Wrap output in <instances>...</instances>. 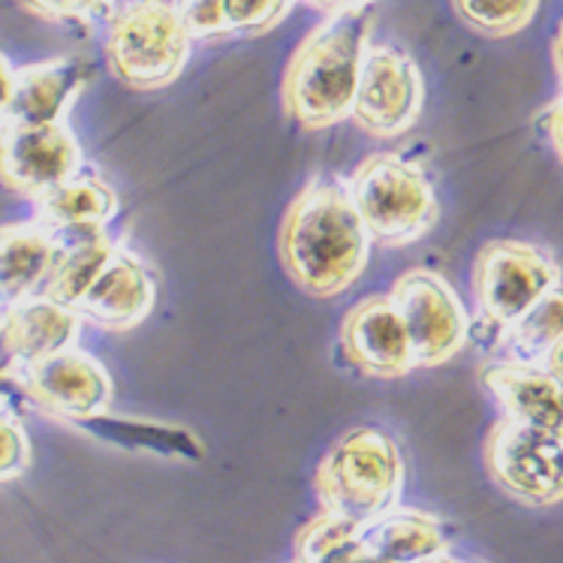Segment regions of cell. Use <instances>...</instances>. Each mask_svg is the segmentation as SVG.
Here are the masks:
<instances>
[{"label": "cell", "instance_id": "9c48e42d", "mask_svg": "<svg viewBox=\"0 0 563 563\" xmlns=\"http://www.w3.org/2000/svg\"><path fill=\"white\" fill-rule=\"evenodd\" d=\"M426 109V79L422 69L404 48L371 40L358 91L353 100V124L368 136H404Z\"/></svg>", "mask_w": 563, "mask_h": 563}, {"label": "cell", "instance_id": "d6a6232c", "mask_svg": "<svg viewBox=\"0 0 563 563\" xmlns=\"http://www.w3.org/2000/svg\"><path fill=\"white\" fill-rule=\"evenodd\" d=\"M422 563H467V561H459V558H452V554H438V558H431V561H422Z\"/></svg>", "mask_w": 563, "mask_h": 563}, {"label": "cell", "instance_id": "4316f807", "mask_svg": "<svg viewBox=\"0 0 563 563\" xmlns=\"http://www.w3.org/2000/svg\"><path fill=\"white\" fill-rule=\"evenodd\" d=\"M537 124H540L542 136L549 139V145H552L554 157L563 163V91L558 100L545 106L537 118Z\"/></svg>", "mask_w": 563, "mask_h": 563}, {"label": "cell", "instance_id": "f1b7e54d", "mask_svg": "<svg viewBox=\"0 0 563 563\" xmlns=\"http://www.w3.org/2000/svg\"><path fill=\"white\" fill-rule=\"evenodd\" d=\"M301 3H308L313 10H322L325 15H334V12H346V10H365L371 7L374 0H301Z\"/></svg>", "mask_w": 563, "mask_h": 563}, {"label": "cell", "instance_id": "9a60e30c", "mask_svg": "<svg viewBox=\"0 0 563 563\" xmlns=\"http://www.w3.org/2000/svg\"><path fill=\"white\" fill-rule=\"evenodd\" d=\"M157 301V284L136 253L118 247L103 275L81 296L76 313L106 332H130L145 320Z\"/></svg>", "mask_w": 563, "mask_h": 563}, {"label": "cell", "instance_id": "7c38bea8", "mask_svg": "<svg viewBox=\"0 0 563 563\" xmlns=\"http://www.w3.org/2000/svg\"><path fill=\"white\" fill-rule=\"evenodd\" d=\"M341 350L365 377L398 379L416 368L410 334L389 292L353 305L341 325Z\"/></svg>", "mask_w": 563, "mask_h": 563}, {"label": "cell", "instance_id": "44dd1931", "mask_svg": "<svg viewBox=\"0 0 563 563\" xmlns=\"http://www.w3.org/2000/svg\"><path fill=\"white\" fill-rule=\"evenodd\" d=\"M296 552L299 563H386L362 540V528L325 512L301 528Z\"/></svg>", "mask_w": 563, "mask_h": 563}, {"label": "cell", "instance_id": "ba28073f", "mask_svg": "<svg viewBox=\"0 0 563 563\" xmlns=\"http://www.w3.org/2000/svg\"><path fill=\"white\" fill-rule=\"evenodd\" d=\"M485 471L495 485L525 506L563 500V440L537 428L497 419L485 438Z\"/></svg>", "mask_w": 563, "mask_h": 563}, {"label": "cell", "instance_id": "d6986e66", "mask_svg": "<svg viewBox=\"0 0 563 563\" xmlns=\"http://www.w3.org/2000/svg\"><path fill=\"white\" fill-rule=\"evenodd\" d=\"M362 540L386 563H422L446 554V525L431 512L395 506L386 516L362 528Z\"/></svg>", "mask_w": 563, "mask_h": 563}, {"label": "cell", "instance_id": "5b68a950", "mask_svg": "<svg viewBox=\"0 0 563 563\" xmlns=\"http://www.w3.org/2000/svg\"><path fill=\"white\" fill-rule=\"evenodd\" d=\"M190 43L178 3L130 0L109 15L106 64L124 88L161 91L185 73Z\"/></svg>", "mask_w": 563, "mask_h": 563}, {"label": "cell", "instance_id": "5bb4252c", "mask_svg": "<svg viewBox=\"0 0 563 563\" xmlns=\"http://www.w3.org/2000/svg\"><path fill=\"white\" fill-rule=\"evenodd\" d=\"M479 379L504 410V419L563 440V383L542 365L500 358L488 362Z\"/></svg>", "mask_w": 563, "mask_h": 563}, {"label": "cell", "instance_id": "4dcf8cb0", "mask_svg": "<svg viewBox=\"0 0 563 563\" xmlns=\"http://www.w3.org/2000/svg\"><path fill=\"white\" fill-rule=\"evenodd\" d=\"M540 365L549 371L554 379H561L563 383V338L552 346V350H549V353H545V356H542Z\"/></svg>", "mask_w": 563, "mask_h": 563}, {"label": "cell", "instance_id": "83f0119b", "mask_svg": "<svg viewBox=\"0 0 563 563\" xmlns=\"http://www.w3.org/2000/svg\"><path fill=\"white\" fill-rule=\"evenodd\" d=\"M12 88H15V67H12L10 58L0 52V121L10 112Z\"/></svg>", "mask_w": 563, "mask_h": 563}, {"label": "cell", "instance_id": "ffe728a7", "mask_svg": "<svg viewBox=\"0 0 563 563\" xmlns=\"http://www.w3.org/2000/svg\"><path fill=\"white\" fill-rule=\"evenodd\" d=\"M60 256L52 275L40 289V296L58 301L64 308H73L81 301V296L91 289L97 277L103 275L109 260L118 253V244L106 232H91V235H76V239H60Z\"/></svg>", "mask_w": 563, "mask_h": 563}, {"label": "cell", "instance_id": "e0dca14e", "mask_svg": "<svg viewBox=\"0 0 563 563\" xmlns=\"http://www.w3.org/2000/svg\"><path fill=\"white\" fill-rule=\"evenodd\" d=\"M58 235L43 223H10L0 227V305L40 296L60 256Z\"/></svg>", "mask_w": 563, "mask_h": 563}, {"label": "cell", "instance_id": "7402d4cb", "mask_svg": "<svg viewBox=\"0 0 563 563\" xmlns=\"http://www.w3.org/2000/svg\"><path fill=\"white\" fill-rule=\"evenodd\" d=\"M563 338V284L549 289L521 320L504 334V344L509 350L506 358L540 365L542 356Z\"/></svg>", "mask_w": 563, "mask_h": 563}, {"label": "cell", "instance_id": "30bf717a", "mask_svg": "<svg viewBox=\"0 0 563 563\" xmlns=\"http://www.w3.org/2000/svg\"><path fill=\"white\" fill-rule=\"evenodd\" d=\"M85 166L76 133L64 124L0 121V185L24 199H43Z\"/></svg>", "mask_w": 563, "mask_h": 563}, {"label": "cell", "instance_id": "603a6c76", "mask_svg": "<svg viewBox=\"0 0 563 563\" xmlns=\"http://www.w3.org/2000/svg\"><path fill=\"white\" fill-rule=\"evenodd\" d=\"M461 22L488 40L521 34L540 12L542 0H449Z\"/></svg>", "mask_w": 563, "mask_h": 563}, {"label": "cell", "instance_id": "2e32d148", "mask_svg": "<svg viewBox=\"0 0 563 563\" xmlns=\"http://www.w3.org/2000/svg\"><path fill=\"white\" fill-rule=\"evenodd\" d=\"M91 81V64L81 58H52L15 69L10 112L3 121L15 124H64Z\"/></svg>", "mask_w": 563, "mask_h": 563}, {"label": "cell", "instance_id": "8992f818", "mask_svg": "<svg viewBox=\"0 0 563 563\" xmlns=\"http://www.w3.org/2000/svg\"><path fill=\"white\" fill-rule=\"evenodd\" d=\"M561 280V265L540 244L497 239L476 253L473 296L488 329L506 334Z\"/></svg>", "mask_w": 563, "mask_h": 563}, {"label": "cell", "instance_id": "f546056e", "mask_svg": "<svg viewBox=\"0 0 563 563\" xmlns=\"http://www.w3.org/2000/svg\"><path fill=\"white\" fill-rule=\"evenodd\" d=\"M19 401H27V398H24V391H22V386H19V379H12V377H7V374H0V404H3V407H15V404Z\"/></svg>", "mask_w": 563, "mask_h": 563}, {"label": "cell", "instance_id": "6da1fadb", "mask_svg": "<svg viewBox=\"0 0 563 563\" xmlns=\"http://www.w3.org/2000/svg\"><path fill=\"white\" fill-rule=\"evenodd\" d=\"M371 247L374 242L338 175H313L277 230L284 272L313 299H334L353 287L368 265Z\"/></svg>", "mask_w": 563, "mask_h": 563}, {"label": "cell", "instance_id": "7a4b0ae2", "mask_svg": "<svg viewBox=\"0 0 563 563\" xmlns=\"http://www.w3.org/2000/svg\"><path fill=\"white\" fill-rule=\"evenodd\" d=\"M371 34L374 12L365 7L325 15L301 40L280 81V103L292 124L320 133L350 118Z\"/></svg>", "mask_w": 563, "mask_h": 563}, {"label": "cell", "instance_id": "ac0fdd59", "mask_svg": "<svg viewBox=\"0 0 563 563\" xmlns=\"http://www.w3.org/2000/svg\"><path fill=\"white\" fill-rule=\"evenodd\" d=\"M115 214V190L93 173H79L43 199H36V223H43L58 239L103 232Z\"/></svg>", "mask_w": 563, "mask_h": 563}, {"label": "cell", "instance_id": "484cf974", "mask_svg": "<svg viewBox=\"0 0 563 563\" xmlns=\"http://www.w3.org/2000/svg\"><path fill=\"white\" fill-rule=\"evenodd\" d=\"M24 12L43 22L91 24L115 12L118 0H15Z\"/></svg>", "mask_w": 563, "mask_h": 563}, {"label": "cell", "instance_id": "1f68e13d", "mask_svg": "<svg viewBox=\"0 0 563 563\" xmlns=\"http://www.w3.org/2000/svg\"><path fill=\"white\" fill-rule=\"evenodd\" d=\"M552 64H554V76L561 81L563 88V22L558 24V34L552 40Z\"/></svg>", "mask_w": 563, "mask_h": 563}, {"label": "cell", "instance_id": "8fae6325", "mask_svg": "<svg viewBox=\"0 0 563 563\" xmlns=\"http://www.w3.org/2000/svg\"><path fill=\"white\" fill-rule=\"evenodd\" d=\"M15 379L34 407L67 422L103 416L115 398L109 371L79 346H69L58 356L36 362Z\"/></svg>", "mask_w": 563, "mask_h": 563}, {"label": "cell", "instance_id": "4fadbf2b", "mask_svg": "<svg viewBox=\"0 0 563 563\" xmlns=\"http://www.w3.org/2000/svg\"><path fill=\"white\" fill-rule=\"evenodd\" d=\"M81 317L46 296L7 305L0 317V374L19 377L24 368L69 346H79Z\"/></svg>", "mask_w": 563, "mask_h": 563}, {"label": "cell", "instance_id": "3957f363", "mask_svg": "<svg viewBox=\"0 0 563 563\" xmlns=\"http://www.w3.org/2000/svg\"><path fill=\"white\" fill-rule=\"evenodd\" d=\"M313 492L325 516L365 528L398 506L404 492V455L398 443L362 426L338 438L313 476Z\"/></svg>", "mask_w": 563, "mask_h": 563}, {"label": "cell", "instance_id": "d4e9b609", "mask_svg": "<svg viewBox=\"0 0 563 563\" xmlns=\"http://www.w3.org/2000/svg\"><path fill=\"white\" fill-rule=\"evenodd\" d=\"M31 438L24 431L22 419L10 407L0 404V485L19 479L31 467Z\"/></svg>", "mask_w": 563, "mask_h": 563}, {"label": "cell", "instance_id": "cb8c5ba5", "mask_svg": "<svg viewBox=\"0 0 563 563\" xmlns=\"http://www.w3.org/2000/svg\"><path fill=\"white\" fill-rule=\"evenodd\" d=\"M296 0H214L220 36H263L287 19Z\"/></svg>", "mask_w": 563, "mask_h": 563}, {"label": "cell", "instance_id": "277c9868", "mask_svg": "<svg viewBox=\"0 0 563 563\" xmlns=\"http://www.w3.org/2000/svg\"><path fill=\"white\" fill-rule=\"evenodd\" d=\"M346 194L371 242L383 247H404L426 239L440 218L438 194L426 166L395 151L368 154L346 178Z\"/></svg>", "mask_w": 563, "mask_h": 563}, {"label": "cell", "instance_id": "52a82bcc", "mask_svg": "<svg viewBox=\"0 0 563 563\" xmlns=\"http://www.w3.org/2000/svg\"><path fill=\"white\" fill-rule=\"evenodd\" d=\"M389 299L401 313L410 344H413L416 368H438L455 358L471 341V317L461 305L459 292L446 277L431 268L404 272Z\"/></svg>", "mask_w": 563, "mask_h": 563}]
</instances>
